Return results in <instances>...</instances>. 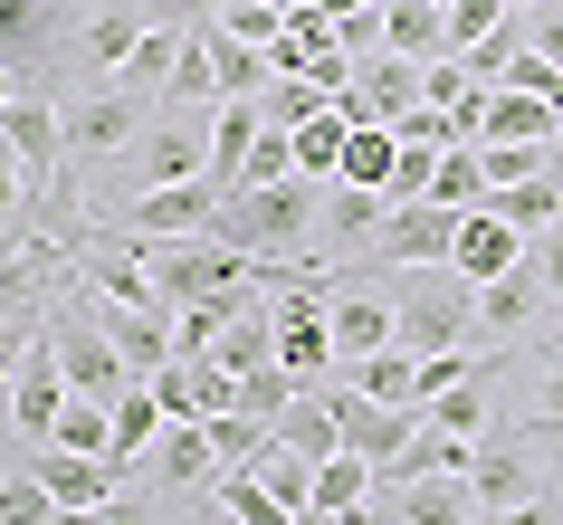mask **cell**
Masks as SVG:
<instances>
[{
	"instance_id": "8992f818",
	"label": "cell",
	"mask_w": 563,
	"mask_h": 525,
	"mask_svg": "<svg viewBox=\"0 0 563 525\" xmlns=\"http://www.w3.org/2000/svg\"><path fill=\"white\" fill-rule=\"evenodd\" d=\"M144 116H153V96L115 87V77H106V87H87L77 106H67V124H58V134H67V173L96 182L124 144H134V134H144Z\"/></svg>"
},
{
	"instance_id": "f1b7e54d",
	"label": "cell",
	"mask_w": 563,
	"mask_h": 525,
	"mask_svg": "<svg viewBox=\"0 0 563 525\" xmlns=\"http://www.w3.org/2000/svg\"><path fill=\"white\" fill-rule=\"evenodd\" d=\"M201 58H210V96H220V106H230V96H258L267 77H277V67H267V48H239V39L210 30V20H201Z\"/></svg>"
},
{
	"instance_id": "ab89813d",
	"label": "cell",
	"mask_w": 563,
	"mask_h": 525,
	"mask_svg": "<svg viewBox=\"0 0 563 525\" xmlns=\"http://www.w3.org/2000/svg\"><path fill=\"white\" fill-rule=\"evenodd\" d=\"M201 430H210V459H220V468H249L267 449V420H249V411H210Z\"/></svg>"
},
{
	"instance_id": "9f6ffc18",
	"label": "cell",
	"mask_w": 563,
	"mask_h": 525,
	"mask_svg": "<svg viewBox=\"0 0 563 525\" xmlns=\"http://www.w3.org/2000/svg\"><path fill=\"white\" fill-rule=\"evenodd\" d=\"M506 10H516V0H506ZM526 10H534V0H526Z\"/></svg>"
},
{
	"instance_id": "277c9868",
	"label": "cell",
	"mask_w": 563,
	"mask_h": 525,
	"mask_svg": "<svg viewBox=\"0 0 563 525\" xmlns=\"http://www.w3.org/2000/svg\"><path fill=\"white\" fill-rule=\"evenodd\" d=\"M401 277V296H391V344L411 353H459L477 335V296L468 277H449V267H391Z\"/></svg>"
},
{
	"instance_id": "bcb514c9",
	"label": "cell",
	"mask_w": 563,
	"mask_h": 525,
	"mask_svg": "<svg viewBox=\"0 0 563 525\" xmlns=\"http://www.w3.org/2000/svg\"><path fill=\"white\" fill-rule=\"evenodd\" d=\"M526 267H534V277H544V296H554V306H563V210H554V220H544V230H526Z\"/></svg>"
},
{
	"instance_id": "52a82bcc",
	"label": "cell",
	"mask_w": 563,
	"mask_h": 525,
	"mask_svg": "<svg viewBox=\"0 0 563 525\" xmlns=\"http://www.w3.org/2000/svg\"><path fill=\"white\" fill-rule=\"evenodd\" d=\"M173 10H191V0H96L87 20L67 30V67L106 87V77H115V67L134 58V39H144L153 20H173Z\"/></svg>"
},
{
	"instance_id": "1f68e13d",
	"label": "cell",
	"mask_w": 563,
	"mask_h": 525,
	"mask_svg": "<svg viewBox=\"0 0 563 525\" xmlns=\"http://www.w3.org/2000/svg\"><path fill=\"white\" fill-rule=\"evenodd\" d=\"M306 506H325V516H363V506H373V459H354V449L316 459V496H306Z\"/></svg>"
},
{
	"instance_id": "e0dca14e",
	"label": "cell",
	"mask_w": 563,
	"mask_h": 525,
	"mask_svg": "<svg viewBox=\"0 0 563 525\" xmlns=\"http://www.w3.org/2000/svg\"><path fill=\"white\" fill-rule=\"evenodd\" d=\"M87 306H96V325L115 335V353L134 373H163V363H173V316L181 306H163V296H153V306H124V296H96V287H87Z\"/></svg>"
},
{
	"instance_id": "ffe728a7",
	"label": "cell",
	"mask_w": 563,
	"mask_h": 525,
	"mask_svg": "<svg viewBox=\"0 0 563 525\" xmlns=\"http://www.w3.org/2000/svg\"><path fill=\"white\" fill-rule=\"evenodd\" d=\"M325 335H334V363L383 353V344H391V296H373V277H354V287H325Z\"/></svg>"
},
{
	"instance_id": "f35d334b",
	"label": "cell",
	"mask_w": 563,
	"mask_h": 525,
	"mask_svg": "<svg viewBox=\"0 0 563 525\" xmlns=\"http://www.w3.org/2000/svg\"><path fill=\"white\" fill-rule=\"evenodd\" d=\"M258 116L297 134L306 116H325V87H316V77H267V87H258Z\"/></svg>"
},
{
	"instance_id": "f546056e",
	"label": "cell",
	"mask_w": 563,
	"mask_h": 525,
	"mask_svg": "<svg viewBox=\"0 0 563 525\" xmlns=\"http://www.w3.org/2000/svg\"><path fill=\"white\" fill-rule=\"evenodd\" d=\"M391 163H401V134H391V124H354L334 182H354V192H391Z\"/></svg>"
},
{
	"instance_id": "5b68a950",
	"label": "cell",
	"mask_w": 563,
	"mask_h": 525,
	"mask_svg": "<svg viewBox=\"0 0 563 525\" xmlns=\"http://www.w3.org/2000/svg\"><path fill=\"white\" fill-rule=\"evenodd\" d=\"M48 344H58V373H67V392H87V402H115L124 382H144L134 363L115 353V335L96 325V306H87V277H67L58 287V306H48Z\"/></svg>"
},
{
	"instance_id": "816d5d0a",
	"label": "cell",
	"mask_w": 563,
	"mask_h": 525,
	"mask_svg": "<svg viewBox=\"0 0 563 525\" xmlns=\"http://www.w3.org/2000/svg\"><path fill=\"white\" fill-rule=\"evenodd\" d=\"M316 10H325V20H354V10H373V0H316Z\"/></svg>"
},
{
	"instance_id": "c3c4849f",
	"label": "cell",
	"mask_w": 563,
	"mask_h": 525,
	"mask_svg": "<svg viewBox=\"0 0 563 525\" xmlns=\"http://www.w3.org/2000/svg\"><path fill=\"white\" fill-rule=\"evenodd\" d=\"M526 48H544V58L563 67V0H534V30H526Z\"/></svg>"
},
{
	"instance_id": "7402d4cb",
	"label": "cell",
	"mask_w": 563,
	"mask_h": 525,
	"mask_svg": "<svg viewBox=\"0 0 563 525\" xmlns=\"http://www.w3.org/2000/svg\"><path fill=\"white\" fill-rule=\"evenodd\" d=\"M477 144H563V106L516 96V87H487V124H477Z\"/></svg>"
},
{
	"instance_id": "4fadbf2b",
	"label": "cell",
	"mask_w": 563,
	"mask_h": 525,
	"mask_svg": "<svg viewBox=\"0 0 563 525\" xmlns=\"http://www.w3.org/2000/svg\"><path fill=\"white\" fill-rule=\"evenodd\" d=\"M325 392H334V430H344V449H354V459H373V478H383V468L420 439V411H401V402H363L354 382H334V373H325Z\"/></svg>"
},
{
	"instance_id": "484cf974",
	"label": "cell",
	"mask_w": 563,
	"mask_h": 525,
	"mask_svg": "<svg viewBox=\"0 0 563 525\" xmlns=\"http://www.w3.org/2000/svg\"><path fill=\"white\" fill-rule=\"evenodd\" d=\"M468 516H477L468 478H401L391 488V525H468Z\"/></svg>"
},
{
	"instance_id": "9c48e42d",
	"label": "cell",
	"mask_w": 563,
	"mask_h": 525,
	"mask_svg": "<svg viewBox=\"0 0 563 525\" xmlns=\"http://www.w3.org/2000/svg\"><path fill=\"white\" fill-rule=\"evenodd\" d=\"M58 58H67V0H0V67L20 87L58 96Z\"/></svg>"
},
{
	"instance_id": "ee69618b",
	"label": "cell",
	"mask_w": 563,
	"mask_h": 525,
	"mask_svg": "<svg viewBox=\"0 0 563 525\" xmlns=\"http://www.w3.org/2000/svg\"><path fill=\"white\" fill-rule=\"evenodd\" d=\"M48 516H58V496L38 488L30 468H20V478H0V525H48Z\"/></svg>"
},
{
	"instance_id": "44dd1931",
	"label": "cell",
	"mask_w": 563,
	"mask_h": 525,
	"mask_svg": "<svg viewBox=\"0 0 563 525\" xmlns=\"http://www.w3.org/2000/svg\"><path fill=\"white\" fill-rule=\"evenodd\" d=\"M516 259H526V230H506V220H497L487 201H477V210H459V239H449V277L487 287V277H506Z\"/></svg>"
},
{
	"instance_id": "30bf717a",
	"label": "cell",
	"mask_w": 563,
	"mask_h": 525,
	"mask_svg": "<svg viewBox=\"0 0 563 525\" xmlns=\"http://www.w3.org/2000/svg\"><path fill=\"white\" fill-rule=\"evenodd\" d=\"M0 153L20 163V182H30V201H48L67 173V134H58V96L20 87L10 106H0Z\"/></svg>"
},
{
	"instance_id": "3957f363",
	"label": "cell",
	"mask_w": 563,
	"mask_h": 525,
	"mask_svg": "<svg viewBox=\"0 0 563 525\" xmlns=\"http://www.w3.org/2000/svg\"><path fill=\"white\" fill-rule=\"evenodd\" d=\"M210 116H220V106H173V96H163V106L144 116V134H134V144H124L115 163H106V173H115L124 192L201 182V173H210Z\"/></svg>"
},
{
	"instance_id": "4316f807",
	"label": "cell",
	"mask_w": 563,
	"mask_h": 525,
	"mask_svg": "<svg viewBox=\"0 0 563 525\" xmlns=\"http://www.w3.org/2000/svg\"><path fill=\"white\" fill-rule=\"evenodd\" d=\"M267 430L287 439L297 459H334V449H344V430H334V392H325V382H316V392H297V402L267 420Z\"/></svg>"
},
{
	"instance_id": "7dc6e473",
	"label": "cell",
	"mask_w": 563,
	"mask_h": 525,
	"mask_svg": "<svg viewBox=\"0 0 563 525\" xmlns=\"http://www.w3.org/2000/svg\"><path fill=\"white\" fill-rule=\"evenodd\" d=\"M497 525H563V496L534 488V496H516V506H497Z\"/></svg>"
},
{
	"instance_id": "603a6c76",
	"label": "cell",
	"mask_w": 563,
	"mask_h": 525,
	"mask_svg": "<svg viewBox=\"0 0 563 525\" xmlns=\"http://www.w3.org/2000/svg\"><path fill=\"white\" fill-rule=\"evenodd\" d=\"M383 48H391V58L440 67L449 58V10H440V0H383Z\"/></svg>"
},
{
	"instance_id": "f907efd6",
	"label": "cell",
	"mask_w": 563,
	"mask_h": 525,
	"mask_svg": "<svg viewBox=\"0 0 563 525\" xmlns=\"http://www.w3.org/2000/svg\"><path fill=\"white\" fill-rule=\"evenodd\" d=\"M373 516V506H363ZM363 516H325V506H306V516H287V525H363Z\"/></svg>"
},
{
	"instance_id": "e575fe53",
	"label": "cell",
	"mask_w": 563,
	"mask_h": 525,
	"mask_svg": "<svg viewBox=\"0 0 563 525\" xmlns=\"http://www.w3.org/2000/svg\"><path fill=\"white\" fill-rule=\"evenodd\" d=\"M344 134H354V124L325 106V116H306L297 134H287V163H297L306 182H334V163H344Z\"/></svg>"
},
{
	"instance_id": "ac0fdd59",
	"label": "cell",
	"mask_w": 563,
	"mask_h": 525,
	"mask_svg": "<svg viewBox=\"0 0 563 525\" xmlns=\"http://www.w3.org/2000/svg\"><path fill=\"white\" fill-rule=\"evenodd\" d=\"M30 478L58 506H106V496H124L134 488V459H87V449H38L30 459Z\"/></svg>"
},
{
	"instance_id": "6da1fadb",
	"label": "cell",
	"mask_w": 563,
	"mask_h": 525,
	"mask_svg": "<svg viewBox=\"0 0 563 525\" xmlns=\"http://www.w3.org/2000/svg\"><path fill=\"white\" fill-rule=\"evenodd\" d=\"M316 210H325V182H249V192H230L220 201V220H210V239H230V249H249V259H277V267H316Z\"/></svg>"
},
{
	"instance_id": "9a60e30c",
	"label": "cell",
	"mask_w": 563,
	"mask_h": 525,
	"mask_svg": "<svg viewBox=\"0 0 563 525\" xmlns=\"http://www.w3.org/2000/svg\"><path fill=\"white\" fill-rule=\"evenodd\" d=\"M144 478H153V496H210V478H220L210 430H201V420H163L153 449H144Z\"/></svg>"
},
{
	"instance_id": "5bb4252c",
	"label": "cell",
	"mask_w": 563,
	"mask_h": 525,
	"mask_svg": "<svg viewBox=\"0 0 563 525\" xmlns=\"http://www.w3.org/2000/svg\"><path fill=\"white\" fill-rule=\"evenodd\" d=\"M58 402H67V373H58L48 325H38V344L20 353V373H10V430L30 439V449H48V430H58Z\"/></svg>"
},
{
	"instance_id": "8fae6325",
	"label": "cell",
	"mask_w": 563,
	"mask_h": 525,
	"mask_svg": "<svg viewBox=\"0 0 563 525\" xmlns=\"http://www.w3.org/2000/svg\"><path fill=\"white\" fill-rule=\"evenodd\" d=\"M544 478H534V439L526 420H487V430L468 439V496L497 516V506H516V496H534Z\"/></svg>"
},
{
	"instance_id": "db71d44e",
	"label": "cell",
	"mask_w": 563,
	"mask_h": 525,
	"mask_svg": "<svg viewBox=\"0 0 563 525\" xmlns=\"http://www.w3.org/2000/svg\"><path fill=\"white\" fill-rule=\"evenodd\" d=\"M191 10H201V20H210V10H220V0H191Z\"/></svg>"
},
{
	"instance_id": "681fc988",
	"label": "cell",
	"mask_w": 563,
	"mask_h": 525,
	"mask_svg": "<svg viewBox=\"0 0 563 525\" xmlns=\"http://www.w3.org/2000/svg\"><path fill=\"white\" fill-rule=\"evenodd\" d=\"M106 525H163V516H153V496L124 488V496H106Z\"/></svg>"
},
{
	"instance_id": "b9f144b4",
	"label": "cell",
	"mask_w": 563,
	"mask_h": 525,
	"mask_svg": "<svg viewBox=\"0 0 563 525\" xmlns=\"http://www.w3.org/2000/svg\"><path fill=\"white\" fill-rule=\"evenodd\" d=\"M497 87H516V96H544V106H563V67L544 58V48H516V58H506V77Z\"/></svg>"
},
{
	"instance_id": "ba28073f",
	"label": "cell",
	"mask_w": 563,
	"mask_h": 525,
	"mask_svg": "<svg viewBox=\"0 0 563 525\" xmlns=\"http://www.w3.org/2000/svg\"><path fill=\"white\" fill-rule=\"evenodd\" d=\"M277 363L316 392L334 373V335H325V267H297L277 277Z\"/></svg>"
},
{
	"instance_id": "11a10c76",
	"label": "cell",
	"mask_w": 563,
	"mask_h": 525,
	"mask_svg": "<svg viewBox=\"0 0 563 525\" xmlns=\"http://www.w3.org/2000/svg\"><path fill=\"white\" fill-rule=\"evenodd\" d=\"M554 496H563V459H554Z\"/></svg>"
},
{
	"instance_id": "7a4b0ae2",
	"label": "cell",
	"mask_w": 563,
	"mask_h": 525,
	"mask_svg": "<svg viewBox=\"0 0 563 525\" xmlns=\"http://www.w3.org/2000/svg\"><path fill=\"white\" fill-rule=\"evenodd\" d=\"M67 277H77V259H67L48 230L0 267V411H10V373H20V353L38 344V325H48V306H58Z\"/></svg>"
},
{
	"instance_id": "d6986e66",
	"label": "cell",
	"mask_w": 563,
	"mask_h": 525,
	"mask_svg": "<svg viewBox=\"0 0 563 525\" xmlns=\"http://www.w3.org/2000/svg\"><path fill=\"white\" fill-rule=\"evenodd\" d=\"M383 192H354V182H334L325 192V210H316V267L334 277V259H363L373 249V230H383Z\"/></svg>"
},
{
	"instance_id": "2e32d148",
	"label": "cell",
	"mask_w": 563,
	"mask_h": 525,
	"mask_svg": "<svg viewBox=\"0 0 563 525\" xmlns=\"http://www.w3.org/2000/svg\"><path fill=\"white\" fill-rule=\"evenodd\" d=\"M468 296H477V335L487 344H516V335H534V325L554 316V296H544V277L526 259L506 267V277H487V287H468Z\"/></svg>"
},
{
	"instance_id": "74e56055",
	"label": "cell",
	"mask_w": 563,
	"mask_h": 525,
	"mask_svg": "<svg viewBox=\"0 0 563 525\" xmlns=\"http://www.w3.org/2000/svg\"><path fill=\"white\" fill-rule=\"evenodd\" d=\"M430 201H449V210H477V201H487V163H477V144H440Z\"/></svg>"
},
{
	"instance_id": "83f0119b",
	"label": "cell",
	"mask_w": 563,
	"mask_h": 525,
	"mask_svg": "<svg viewBox=\"0 0 563 525\" xmlns=\"http://www.w3.org/2000/svg\"><path fill=\"white\" fill-rule=\"evenodd\" d=\"M334 382H354L363 402H401V411H420V363H411L401 344L363 353V363H334Z\"/></svg>"
},
{
	"instance_id": "cb8c5ba5",
	"label": "cell",
	"mask_w": 563,
	"mask_h": 525,
	"mask_svg": "<svg viewBox=\"0 0 563 525\" xmlns=\"http://www.w3.org/2000/svg\"><path fill=\"white\" fill-rule=\"evenodd\" d=\"M267 134V116H258V96H230L220 116H210V192H239V163H249V144Z\"/></svg>"
},
{
	"instance_id": "4dcf8cb0",
	"label": "cell",
	"mask_w": 563,
	"mask_h": 525,
	"mask_svg": "<svg viewBox=\"0 0 563 525\" xmlns=\"http://www.w3.org/2000/svg\"><path fill=\"white\" fill-rule=\"evenodd\" d=\"M249 478H258V488L277 496L287 516H306V496H316V459H297V449H287V439H277V430H267V449H258V459H249Z\"/></svg>"
},
{
	"instance_id": "836d02e7",
	"label": "cell",
	"mask_w": 563,
	"mask_h": 525,
	"mask_svg": "<svg viewBox=\"0 0 563 525\" xmlns=\"http://www.w3.org/2000/svg\"><path fill=\"white\" fill-rule=\"evenodd\" d=\"M106 420H115V459H134V468H144L153 430H163V402H153V382H124L115 402H106Z\"/></svg>"
},
{
	"instance_id": "f5cc1de1",
	"label": "cell",
	"mask_w": 563,
	"mask_h": 525,
	"mask_svg": "<svg viewBox=\"0 0 563 525\" xmlns=\"http://www.w3.org/2000/svg\"><path fill=\"white\" fill-rule=\"evenodd\" d=\"M10 96H20V77H10V67H0V106H10Z\"/></svg>"
},
{
	"instance_id": "8d00e7d4",
	"label": "cell",
	"mask_w": 563,
	"mask_h": 525,
	"mask_svg": "<svg viewBox=\"0 0 563 525\" xmlns=\"http://www.w3.org/2000/svg\"><path fill=\"white\" fill-rule=\"evenodd\" d=\"M487 210H497L506 230H544L563 210V173H534V182H506V192H487Z\"/></svg>"
},
{
	"instance_id": "d6a6232c",
	"label": "cell",
	"mask_w": 563,
	"mask_h": 525,
	"mask_svg": "<svg viewBox=\"0 0 563 525\" xmlns=\"http://www.w3.org/2000/svg\"><path fill=\"white\" fill-rule=\"evenodd\" d=\"M420 420H430V430L477 439L487 420H497V402H487V373H468V382H449V392H430V402H420Z\"/></svg>"
},
{
	"instance_id": "7bdbcfd3",
	"label": "cell",
	"mask_w": 563,
	"mask_h": 525,
	"mask_svg": "<svg viewBox=\"0 0 563 525\" xmlns=\"http://www.w3.org/2000/svg\"><path fill=\"white\" fill-rule=\"evenodd\" d=\"M526 430H563V335L544 344V363H534V411H526Z\"/></svg>"
},
{
	"instance_id": "7c38bea8",
	"label": "cell",
	"mask_w": 563,
	"mask_h": 525,
	"mask_svg": "<svg viewBox=\"0 0 563 525\" xmlns=\"http://www.w3.org/2000/svg\"><path fill=\"white\" fill-rule=\"evenodd\" d=\"M220 201H230V192H210V182H163V192H124L115 230H124V239H210Z\"/></svg>"
},
{
	"instance_id": "f6af8a7d",
	"label": "cell",
	"mask_w": 563,
	"mask_h": 525,
	"mask_svg": "<svg viewBox=\"0 0 563 525\" xmlns=\"http://www.w3.org/2000/svg\"><path fill=\"white\" fill-rule=\"evenodd\" d=\"M497 20H506V0H449V58H468Z\"/></svg>"
},
{
	"instance_id": "d590c367",
	"label": "cell",
	"mask_w": 563,
	"mask_h": 525,
	"mask_svg": "<svg viewBox=\"0 0 563 525\" xmlns=\"http://www.w3.org/2000/svg\"><path fill=\"white\" fill-rule=\"evenodd\" d=\"M48 449H87V459H115V420H106V402L67 392V402H58V430H48Z\"/></svg>"
},
{
	"instance_id": "6f0895ef",
	"label": "cell",
	"mask_w": 563,
	"mask_h": 525,
	"mask_svg": "<svg viewBox=\"0 0 563 525\" xmlns=\"http://www.w3.org/2000/svg\"><path fill=\"white\" fill-rule=\"evenodd\" d=\"M440 10H449V0H440Z\"/></svg>"
},
{
	"instance_id": "60d3db41",
	"label": "cell",
	"mask_w": 563,
	"mask_h": 525,
	"mask_svg": "<svg viewBox=\"0 0 563 525\" xmlns=\"http://www.w3.org/2000/svg\"><path fill=\"white\" fill-rule=\"evenodd\" d=\"M297 392H306V382L287 373V363H258V373H239V402H230V411H249V420H277Z\"/></svg>"
},
{
	"instance_id": "d4e9b609",
	"label": "cell",
	"mask_w": 563,
	"mask_h": 525,
	"mask_svg": "<svg viewBox=\"0 0 563 525\" xmlns=\"http://www.w3.org/2000/svg\"><path fill=\"white\" fill-rule=\"evenodd\" d=\"M316 58H334V20L316 0H297V10L277 20V39H267V67H277V77H316Z\"/></svg>"
}]
</instances>
